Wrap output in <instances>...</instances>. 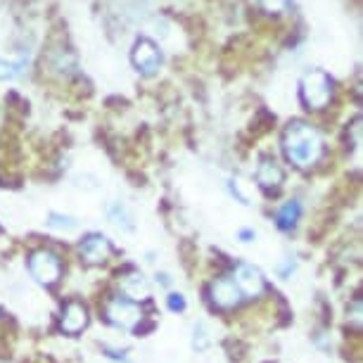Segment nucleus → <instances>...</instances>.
Listing matches in <instances>:
<instances>
[{
	"label": "nucleus",
	"instance_id": "nucleus-1",
	"mask_svg": "<svg viewBox=\"0 0 363 363\" xmlns=\"http://www.w3.org/2000/svg\"><path fill=\"white\" fill-rule=\"evenodd\" d=\"M283 150H285V157L294 167L309 169L323 157V138H320V133L311 124L294 121V124L285 128Z\"/></svg>",
	"mask_w": 363,
	"mask_h": 363
},
{
	"label": "nucleus",
	"instance_id": "nucleus-2",
	"mask_svg": "<svg viewBox=\"0 0 363 363\" xmlns=\"http://www.w3.org/2000/svg\"><path fill=\"white\" fill-rule=\"evenodd\" d=\"M333 95V84L323 72H309L301 79V98L311 109H320L328 105Z\"/></svg>",
	"mask_w": 363,
	"mask_h": 363
},
{
	"label": "nucleus",
	"instance_id": "nucleus-3",
	"mask_svg": "<svg viewBox=\"0 0 363 363\" xmlns=\"http://www.w3.org/2000/svg\"><path fill=\"white\" fill-rule=\"evenodd\" d=\"M107 318L112 320L114 325L124 328V330H133L140 323V309L138 304L131 299H112L107 306Z\"/></svg>",
	"mask_w": 363,
	"mask_h": 363
},
{
	"label": "nucleus",
	"instance_id": "nucleus-4",
	"mask_svg": "<svg viewBox=\"0 0 363 363\" xmlns=\"http://www.w3.org/2000/svg\"><path fill=\"white\" fill-rule=\"evenodd\" d=\"M29 271H31V276L38 280V283L52 285L55 280L60 278V271H62V269H60V262H57V257H55L52 252L40 250V252H36V255L31 257Z\"/></svg>",
	"mask_w": 363,
	"mask_h": 363
},
{
	"label": "nucleus",
	"instance_id": "nucleus-5",
	"mask_svg": "<svg viewBox=\"0 0 363 363\" xmlns=\"http://www.w3.org/2000/svg\"><path fill=\"white\" fill-rule=\"evenodd\" d=\"M135 69L143 72L145 77H152V74L160 69V62H162V55L157 50V45L152 40L147 38H140L138 43L133 45V55H131Z\"/></svg>",
	"mask_w": 363,
	"mask_h": 363
},
{
	"label": "nucleus",
	"instance_id": "nucleus-6",
	"mask_svg": "<svg viewBox=\"0 0 363 363\" xmlns=\"http://www.w3.org/2000/svg\"><path fill=\"white\" fill-rule=\"evenodd\" d=\"M233 283L238 285L240 294H245V297H259V294L266 290L262 271L255 269V266H250V264H240L238 266Z\"/></svg>",
	"mask_w": 363,
	"mask_h": 363
},
{
	"label": "nucleus",
	"instance_id": "nucleus-7",
	"mask_svg": "<svg viewBox=\"0 0 363 363\" xmlns=\"http://www.w3.org/2000/svg\"><path fill=\"white\" fill-rule=\"evenodd\" d=\"M211 301L221 309H233V306L240 304V290L233 283V278H221L211 285Z\"/></svg>",
	"mask_w": 363,
	"mask_h": 363
},
{
	"label": "nucleus",
	"instance_id": "nucleus-8",
	"mask_svg": "<svg viewBox=\"0 0 363 363\" xmlns=\"http://www.w3.org/2000/svg\"><path fill=\"white\" fill-rule=\"evenodd\" d=\"M88 325V311L86 306H81L79 301H72V304L65 306L62 311V330L69 335L81 333Z\"/></svg>",
	"mask_w": 363,
	"mask_h": 363
},
{
	"label": "nucleus",
	"instance_id": "nucleus-9",
	"mask_svg": "<svg viewBox=\"0 0 363 363\" xmlns=\"http://www.w3.org/2000/svg\"><path fill=\"white\" fill-rule=\"evenodd\" d=\"M81 255L88 264H102L109 255V242L102 235H88L81 242Z\"/></svg>",
	"mask_w": 363,
	"mask_h": 363
},
{
	"label": "nucleus",
	"instance_id": "nucleus-10",
	"mask_svg": "<svg viewBox=\"0 0 363 363\" xmlns=\"http://www.w3.org/2000/svg\"><path fill=\"white\" fill-rule=\"evenodd\" d=\"M257 181L262 183L264 188H276L283 183V169L278 167L276 160L264 157L262 164H259V169H257Z\"/></svg>",
	"mask_w": 363,
	"mask_h": 363
},
{
	"label": "nucleus",
	"instance_id": "nucleus-11",
	"mask_svg": "<svg viewBox=\"0 0 363 363\" xmlns=\"http://www.w3.org/2000/svg\"><path fill=\"white\" fill-rule=\"evenodd\" d=\"M121 290H124V294L131 301H143V299L150 297V285H147V280L140 276V273H131V276L124 280Z\"/></svg>",
	"mask_w": 363,
	"mask_h": 363
},
{
	"label": "nucleus",
	"instance_id": "nucleus-12",
	"mask_svg": "<svg viewBox=\"0 0 363 363\" xmlns=\"http://www.w3.org/2000/svg\"><path fill=\"white\" fill-rule=\"evenodd\" d=\"M107 216H109V221H112V223L116 225V228L128 230V233H133V230H135V223H133L131 211H128L121 202L109 204V207H107Z\"/></svg>",
	"mask_w": 363,
	"mask_h": 363
},
{
	"label": "nucleus",
	"instance_id": "nucleus-13",
	"mask_svg": "<svg viewBox=\"0 0 363 363\" xmlns=\"http://www.w3.org/2000/svg\"><path fill=\"white\" fill-rule=\"evenodd\" d=\"M299 214H301L299 202H297V200H290V202H285L283 207L278 209L276 221H278V225H280L283 230H290V228H294V223H297Z\"/></svg>",
	"mask_w": 363,
	"mask_h": 363
},
{
	"label": "nucleus",
	"instance_id": "nucleus-14",
	"mask_svg": "<svg viewBox=\"0 0 363 363\" xmlns=\"http://www.w3.org/2000/svg\"><path fill=\"white\" fill-rule=\"evenodd\" d=\"M48 225H50L52 230H60V233H74V230H77V221H74L72 216L55 214V211L48 216Z\"/></svg>",
	"mask_w": 363,
	"mask_h": 363
},
{
	"label": "nucleus",
	"instance_id": "nucleus-15",
	"mask_svg": "<svg viewBox=\"0 0 363 363\" xmlns=\"http://www.w3.org/2000/svg\"><path fill=\"white\" fill-rule=\"evenodd\" d=\"M211 345V337H209V330L204 323H197L195 330H193V347L197 352H204V349H209Z\"/></svg>",
	"mask_w": 363,
	"mask_h": 363
},
{
	"label": "nucleus",
	"instance_id": "nucleus-16",
	"mask_svg": "<svg viewBox=\"0 0 363 363\" xmlns=\"http://www.w3.org/2000/svg\"><path fill=\"white\" fill-rule=\"evenodd\" d=\"M19 74V65L0 60V81H12Z\"/></svg>",
	"mask_w": 363,
	"mask_h": 363
},
{
	"label": "nucleus",
	"instance_id": "nucleus-17",
	"mask_svg": "<svg viewBox=\"0 0 363 363\" xmlns=\"http://www.w3.org/2000/svg\"><path fill=\"white\" fill-rule=\"evenodd\" d=\"M266 12H283L290 0H259Z\"/></svg>",
	"mask_w": 363,
	"mask_h": 363
},
{
	"label": "nucleus",
	"instance_id": "nucleus-18",
	"mask_svg": "<svg viewBox=\"0 0 363 363\" xmlns=\"http://www.w3.org/2000/svg\"><path fill=\"white\" fill-rule=\"evenodd\" d=\"M167 301H169V309L171 311H183V309H186V299H183L181 292H171L169 297H167Z\"/></svg>",
	"mask_w": 363,
	"mask_h": 363
},
{
	"label": "nucleus",
	"instance_id": "nucleus-19",
	"mask_svg": "<svg viewBox=\"0 0 363 363\" xmlns=\"http://www.w3.org/2000/svg\"><path fill=\"white\" fill-rule=\"evenodd\" d=\"M238 238L242 240V242H252V240H255V230H247V228H245V230H240V233H238Z\"/></svg>",
	"mask_w": 363,
	"mask_h": 363
}]
</instances>
